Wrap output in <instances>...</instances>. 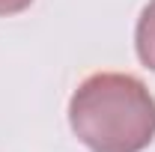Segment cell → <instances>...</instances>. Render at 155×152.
Masks as SVG:
<instances>
[{
	"instance_id": "cell-1",
	"label": "cell",
	"mask_w": 155,
	"mask_h": 152,
	"mask_svg": "<svg viewBox=\"0 0 155 152\" xmlns=\"http://www.w3.org/2000/svg\"><path fill=\"white\" fill-rule=\"evenodd\" d=\"M69 125L90 152H143L155 137V98L134 75L96 72L72 93Z\"/></svg>"
},
{
	"instance_id": "cell-3",
	"label": "cell",
	"mask_w": 155,
	"mask_h": 152,
	"mask_svg": "<svg viewBox=\"0 0 155 152\" xmlns=\"http://www.w3.org/2000/svg\"><path fill=\"white\" fill-rule=\"evenodd\" d=\"M30 3H33V0H0V18H3V15H18Z\"/></svg>"
},
{
	"instance_id": "cell-2",
	"label": "cell",
	"mask_w": 155,
	"mask_h": 152,
	"mask_svg": "<svg viewBox=\"0 0 155 152\" xmlns=\"http://www.w3.org/2000/svg\"><path fill=\"white\" fill-rule=\"evenodd\" d=\"M134 48L140 63L155 72V0H149L137 18V30H134Z\"/></svg>"
}]
</instances>
